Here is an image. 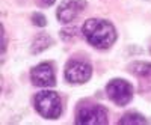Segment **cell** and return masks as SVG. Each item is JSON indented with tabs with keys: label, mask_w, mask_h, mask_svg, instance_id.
<instances>
[{
	"label": "cell",
	"mask_w": 151,
	"mask_h": 125,
	"mask_svg": "<svg viewBox=\"0 0 151 125\" xmlns=\"http://www.w3.org/2000/svg\"><path fill=\"white\" fill-rule=\"evenodd\" d=\"M30 80L38 87H53L56 84V77L53 66L48 64H41L30 71Z\"/></svg>",
	"instance_id": "8992f818"
},
{
	"label": "cell",
	"mask_w": 151,
	"mask_h": 125,
	"mask_svg": "<svg viewBox=\"0 0 151 125\" xmlns=\"http://www.w3.org/2000/svg\"><path fill=\"white\" fill-rule=\"evenodd\" d=\"M107 96L118 106H127L133 98V87L122 79H113L106 86Z\"/></svg>",
	"instance_id": "3957f363"
},
{
	"label": "cell",
	"mask_w": 151,
	"mask_h": 125,
	"mask_svg": "<svg viewBox=\"0 0 151 125\" xmlns=\"http://www.w3.org/2000/svg\"><path fill=\"white\" fill-rule=\"evenodd\" d=\"M91 74H92L91 65L82 60H71L68 62V65L65 68V79L68 83H73V84L86 83L91 79Z\"/></svg>",
	"instance_id": "277c9868"
},
{
	"label": "cell",
	"mask_w": 151,
	"mask_h": 125,
	"mask_svg": "<svg viewBox=\"0 0 151 125\" xmlns=\"http://www.w3.org/2000/svg\"><path fill=\"white\" fill-rule=\"evenodd\" d=\"M79 5L76 0H64L60 3V6L58 8V20L60 23H70L76 18V15L79 14Z\"/></svg>",
	"instance_id": "52a82bcc"
},
{
	"label": "cell",
	"mask_w": 151,
	"mask_h": 125,
	"mask_svg": "<svg viewBox=\"0 0 151 125\" xmlns=\"http://www.w3.org/2000/svg\"><path fill=\"white\" fill-rule=\"evenodd\" d=\"M82 33L86 41L97 48H109L116 39L115 27L106 20L89 18L83 23Z\"/></svg>",
	"instance_id": "6da1fadb"
},
{
	"label": "cell",
	"mask_w": 151,
	"mask_h": 125,
	"mask_svg": "<svg viewBox=\"0 0 151 125\" xmlns=\"http://www.w3.org/2000/svg\"><path fill=\"white\" fill-rule=\"evenodd\" d=\"M129 69L139 77H150L151 76V64L148 62H134L129 66Z\"/></svg>",
	"instance_id": "9c48e42d"
},
{
	"label": "cell",
	"mask_w": 151,
	"mask_h": 125,
	"mask_svg": "<svg viewBox=\"0 0 151 125\" xmlns=\"http://www.w3.org/2000/svg\"><path fill=\"white\" fill-rule=\"evenodd\" d=\"M119 124H125V125L137 124V125H141V124H147V119L142 115H139V113H127L125 116H122L119 119Z\"/></svg>",
	"instance_id": "30bf717a"
},
{
	"label": "cell",
	"mask_w": 151,
	"mask_h": 125,
	"mask_svg": "<svg viewBox=\"0 0 151 125\" xmlns=\"http://www.w3.org/2000/svg\"><path fill=\"white\" fill-rule=\"evenodd\" d=\"M32 23L35 24V26H38V27H44L45 24H47V20H45V17L42 14L36 12V14L32 15Z\"/></svg>",
	"instance_id": "8fae6325"
},
{
	"label": "cell",
	"mask_w": 151,
	"mask_h": 125,
	"mask_svg": "<svg viewBox=\"0 0 151 125\" xmlns=\"http://www.w3.org/2000/svg\"><path fill=\"white\" fill-rule=\"evenodd\" d=\"M41 2H42L44 6H52V5L56 2V0H41Z\"/></svg>",
	"instance_id": "7c38bea8"
},
{
	"label": "cell",
	"mask_w": 151,
	"mask_h": 125,
	"mask_svg": "<svg viewBox=\"0 0 151 125\" xmlns=\"http://www.w3.org/2000/svg\"><path fill=\"white\" fill-rule=\"evenodd\" d=\"M35 109L45 119H58L62 113L60 98L55 91H42L35 96Z\"/></svg>",
	"instance_id": "7a4b0ae2"
},
{
	"label": "cell",
	"mask_w": 151,
	"mask_h": 125,
	"mask_svg": "<svg viewBox=\"0 0 151 125\" xmlns=\"http://www.w3.org/2000/svg\"><path fill=\"white\" fill-rule=\"evenodd\" d=\"M76 122L79 125H103L107 124V111L101 106H86L79 110Z\"/></svg>",
	"instance_id": "5b68a950"
},
{
	"label": "cell",
	"mask_w": 151,
	"mask_h": 125,
	"mask_svg": "<svg viewBox=\"0 0 151 125\" xmlns=\"http://www.w3.org/2000/svg\"><path fill=\"white\" fill-rule=\"evenodd\" d=\"M50 45H53V39L50 38L48 35L41 33V35H38L36 38L33 39L30 50H32V53H33V54H38V53H42L44 50H47Z\"/></svg>",
	"instance_id": "ba28073f"
}]
</instances>
